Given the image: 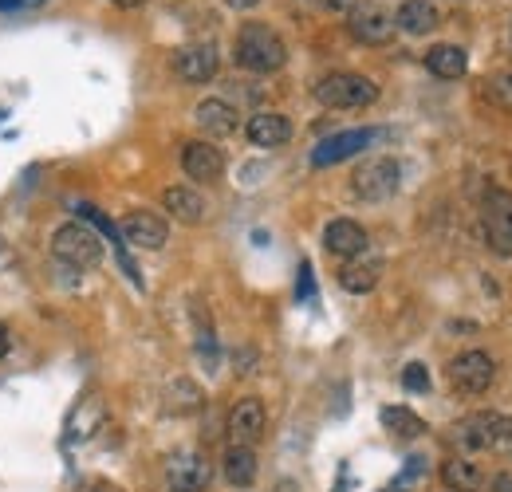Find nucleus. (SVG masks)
Wrapping results in <instances>:
<instances>
[{
  "mask_svg": "<svg viewBox=\"0 0 512 492\" xmlns=\"http://www.w3.org/2000/svg\"><path fill=\"white\" fill-rule=\"evenodd\" d=\"M453 445L465 453H512V418L481 410L453 426Z\"/></svg>",
  "mask_w": 512,
  "mask_h": 492,
  "instance_id": "obj_1",
  "label": "nucleus"
},
{
  "mask_svg": "<svg viewBox=\"0 0 512 492\" xmlns=\"http://www.w3.org/2000/svg\"><path fill=\"white\" fill-rule=\"evenodd\" d=\"M233 56L245 71L256 75H268V71H280L288 63V48L280 40V32H272L268 24H245L237 32V44H233Z\"/></svg>",
  "mask_w": 512,
  "mask_h": 492,
  "instance_id": "obj_2",
  "label": "nucleus"
},
{
  "mask_svg": "<svg viewBox=\"0 0 512 492\" xmlns=\"http://www.w3.org/2000/svg\"><path fill=\"white\" fill-rule=\"evenodd\" d=\"M316 99L331 111H363L379 99V87L359 71H331L316 83Z\"/></svg>",
  "mask_w": 512,
  "mask_h": 492,
  "instance_id": "obj_3",
  "label": "nucleus"
},
{
  "mask_svg": "<svg viewBox=\"0 0 512 492\" xmlns=\"http://www.w3.org/2000/svg\"><path fill=\"white\" fill-rule=\"evenodd\" d=\"M52 256L71 268H95L103 260V241L83 221H67L52 233Z\"/></svg>",
  "mask_w": 512,
  "mask_h": 492,
  "instance_id": "obj_4",
  "label": "nucleus"
},
{
  "mask_svg": "<svg viewBox=\"0 0 512 492\" xmlns=\"http://www.w3.org/2000/svg\"><path fill=\"white\" fill-rule=\"evenodd\" d=\"M481 225L485 241L497 256H512V193L501 185H489L481 197Z\"/></svg>",
  "mask_w": 512,
  "mask_h": 492,
  "instance_id": "obj_5",
  "label": "nucleus"
},
{
  "mask_svg": "<svg viewBox=\"0 0 512 492\" xmlns=\"http://www.w3.org/2000/svg\"><path fill=\"white\" fill-rule=\"evenodd\" d=\"M355 197L359 201H371V205H379V201H390L394 193H398V185H402V166L394 162V158H367L359 170H355Z\"/></svg>",
  "mask_w": 512,
  "mask_h": 492,
  "instance_id": "obj_6",
  "label": "nucleus"
},
{
  "mask_svg": "<svg viewBox=\"0 0 512 492\" xmlns=\"http://www.w3.org/2000/svg\"><path fill=\"white\" fill-rule=\"evenodd\" d=\"M449 386L457 390V394H465V398H477V394H485L489 386H493V378H497V363L485 355V351H461L453 363H449Z\"/></svg>",
  "mask_w": 512,
  "mask_h": 492,
  "instance_id": "obj_7",
  "label": "nucleus"
},
{
  "mask_svg": "<svg viewBox=\"0 0 512 492\" xmlns=\"http://www.w3.org/2000/svg\"><path fill=\"white\" fill-rule=\"evenodd\" d=\"M375 142H379V130H371V126H363V130H339V134L323 138L320 146L312 150V166H316V170L339 166V162L355 158L359 150H367V146H375Z\"/></svg>",
  "mask_w": 512,
  "mask_h": 492,
  "instance_id": "obj_8",
  "label": "nucleus"
},
{
  "mask_svg": "<svg viewBox=\"0 0 512 492\" xmlns=\"http://www.w3.org/2000/svg\"><path fill=\"white\" fill-rule=\"evenodd\" d=\"M209 477H213V469H209V461L197 449H182V453H174L166 461V485H170V492H205Z\"/></svg>",
  "mask_w": 512,
  "mask_h": 492,
  "instance_id": "obj_9",
  "label": "nucleus"
},
{
  "mask_svg": "<svg viewBox=\"0 0 512 492\" xmlns=\"http://www.w3.org/2000/svg\"><path fill=\"white\" fill-rule=\"evenodd\" d=\"M347 28H351V36H355L359 44L383 48V44H390V36H394V16L383 12L379 4H355Z\"/></svg>",
  "mask_w": 512,
  "mask_h": 492,
  "instance_id": "obj_10",
  "label": "nucleus"
},
{
  "mask_svg": "<svg viewBox=\"0 0 512 492\" xmlns=\"http://www.w3.org/2000/svg\"><path fill=\"white\" fill-rule=\"evenodd\" d=\"M119 233H123L127 245L146 248V252H158V248L166 245V237H170V225H166L158 213H150V209H134V213L123 217Z\"/></svg>",
  "mask_w": 512,
  "mask_h": 492,
  "instance_id": "obj_11",
  "label": "nucleus"
},
{
  "mask_svg": "<svg viewBox=\"0 0 512 492\" xmlns=\"http://www.w3.org/2000/svg\"><path fill=\"white\" fill-rule=\"evenodd\" d=\"M264 426H268V414H264L260 398H241L229 410V437H233V445H256L264 437Z\"/></svg>",
  "mask_w": 512,
  "mask_h": 492,
  "instance_id": "obj_12",
  "label": "nucleus"
},
{
  "mask_svg": "<svg viewBox=\"0 0 512 492\" xmlns=\"http://www.w3.org/2000/svg\"><path fill=\"white\" fill-rule=\"evenodd\" d=\"M323 248H327L331 256L355 260V256L367 252V229H363L359 221H351V217H339V221H331V225L323 229Z\"/></svg>",
  "mask_w": 512,
  "mask_h": 492,
  "instance_id": "obj_13",
  "label": "nucleus"
},
{
  "mask_svg": "<svg viewBox=\"0 0 512 492\" xmlns=\"http://www.w3.org/2000/svg\"><path fill=\"white\" fill-rule=\"evenodd\" d=\"M182 170L193 182H217L225 174V154L213 142H186L182 146Z\"/></svg>",
  "mask_w": 512,
  "mask_h": 492,
  "instance_id": "obj_14",
  "label": "nucleus"
},
{
  "mask_svg": "<svg viewBox=\"0 0 512 492\" xmlns=\"http://www.w3.org/2000/svg\"><path fill=\"white\" fill-rule=\"evenodd\" d=\"M217 67H221V56H217L213 44H190V48H182V52L174 56V71H178L186 83H209V79L217 75Z\"/></svg>",
  "mask_w": 512,
  "mask_h": 492,
  "instance_id": "obj_15",
  "label": "nucleus"
},
{
  "mask_svg": "<svg viewBox=\"0 0 512 492\" xmlns=\"http://www.w3.org/2000/svg\"><path fill=\"white\" fill-rule=\"evenodd\" d=\"M438 20H442V12L434 0H402L394 12V28H402L406 36H426L438 28Z\"/></svg>",
  "mask_w": 512,
  "mask_h": 492,
  "instance_id": "obj_16",
  "label": "nucleus"
},
{
  "mask_svg": "<svg viewBox=\"0 0 512 492\" xmlns=\"http://www.w3.org/2000/svg\"><path fill=\"white\" fill-rule=\"evenodd\" d=\"M193 123L201 126L209 138H229L237 130V107L225 99H201L193 111Z\"/></svg>",
  "mask_w": 512,
  "mask_h": 492,
  "instance_id": "obj_17",
  "label": "nucleus"
},
{
  "mask_svg": "<svg viewBox=\"0 0 512 492\" xmlns=\"http://www.w3.org/2000/svg\"><path fill=\"white\" fill-rule=\"evenodd\" d=\"M245 134H249V142H253V146L272 150V146H284V142L292 138V119H288V115H280V111H260V115L249 119Z\"/></svg>",
  "mask_w": 512,
  "mask_h": 492,
  "instance_id": "obj_18",
  "label": "nucleus"
},
{
  "mask_svg": "<svg viewBox=\"0 0 512 492\" xmlns=\"http://www.w3.org/2000/svg\"><path fill=\"white\" fill-rule=\"evenodd\" d=\"M379 276H383V264H379V260L355 256V260H347V264L339 268V288L351 292V296H367V292H375Z\"/></svg>",
  "mask_w": 512,
  "mask_h": 492,
  "instance_id": "obj_19",
  "label": "nucleus"
},
{
  "mask_svg": "<svg viewBox=\"0 0 512 492\" xmlns=\"http://www.w3.org/2000/svg\"><path fill=\"white\" fill-rule=\"evenodd\" d=\"M162 205H166V213H174L182 225H197L201 217H205V197L190 189V185H170L166 193H162Z\"/></svg>",
  "mask_w": 512,
  "mask_h": 492,
  "instance_id": "obj_20",
  "label": "nucleus"
},
{
  "mask_svg": "<svg viewBox=\"0 0 512 492\" xmlns=\"http://www.w3.org/2000/svg\"><path fill=\"white\" fill-rule=\"evenodd\" d=\"M221 473L233 489H249L256 481V453L253 445H229L225 461H221Z\"/></svg>",
  "mask_w": 512,
  "mask_h": 492,
  "instance_id": "obj_21",
  "label": "nucleus"
},
{
  "mask_svg": "<svg viewBox=\"0 0 512 492\" xmlns=\"http://www.w3.org/2000/svg\"><path fill=\"white\" fill-rule=\"evenodd\" d=\"M426 71L438 75V79H461L469 71V56L457 44H438V48L426 52Z\"/></svg>",
  "mask_w": 512,
  "mask_h": 492,
  "instance_id": "obj_22",
  "label": "nucleus"
},
{
  "mask_svg": "<svg viewBox=\"0 0 512 492\" xmlns=\"http://www.w3.org/2000/svg\"><path fill=\"white\" fill-rule=\"evenodd\" d=\"M442 481H446L453 492L485 489V473H481V465L469 461V457H453V461H446V465H442Z\"/></svg>",
  "mask_w": 512,
  "mask_h": 492,
  "instance_id": "obj_23",
  "label": "nucleus"
},
{
  "mask_svg": "<svg viewBox=\"0 0 512 492\" xmlns=\"http://www.w3.org/2000/svg\"><path fill=\"white\" fill-rule=\"evenodd\" d=\"M383 426L386 433H394V437H406V441H414V437H422L426 433V422L414 414V410H406V406H383Z\"/></svg>",
  "mask_w": 512,
  "mask_h": 492,
  "instance_id": "obj_24",
  "label": "nucleus"
},
{
  "mask_svg": "<svg viewBox=\"0 0 512 492\" xmlns=\"http://www.w3.org/2000/svg\"><path fill=\"white\" fill-rule=\"evenodd\" d=\"M201 402H205V394L193 386L190 378H178L170 386V410L174 414H193V410H201Z\"/></svg>",
  "mask_w": 512,
  "mask_h": 492,
  "instance_id": "obj_25",
  "label": "nucleus"
},
{
  "mask_svg": "<svg viewBox=\"0 0 512 492\" xmlns=\"http://www.w3.org/2000/svg\"><path fill=\"white\" fill-rule=\"evenodd\" d=\"M402 386H406L410 394H426V390H430V370L422 367V363H410V367L402 370Z\"/></svg>",
  "mask_w": 512,
  "mask_h": 492,
  "instance_id": "obj_26",
  "label": "nucleus"
},
{
  "mask_svg": "<svg viewBox=\"0 0 512 492\" xmlns=\"http://www.w3.org/2000/svg\"><path fill=\"white\" fill-rule=\"evenodd\" d=\"M489 95L501 103V107H512V71H501L489 79Z\"/></svg>",
  "mask_w": 512,
  "mask_h": 492,
  "instance_id": "obj_27",
  "label": "nucleus"
},
{
  "mask_svg": "<svg viewBox=\"0 0 512 492\" xmlns=\"http://www.w3.org/2000/svg\"><path fill=\"white\" fill-rule=\"evenodd\" d=\"M308 4L320 8V12H331V16H343V12L351 16V8H355L359 0H308Z\"/></svg>",
  "mask_w": 512,
  "mask_h": 492,
  "instance_id": "obj_28",
  "label": "nucleus"
},
{
  "mask_svg": "<svg viewBox=\"0 0 512 492\" xmlns=\"http://www.w3.org/2000/svg\"><path fill=\"white\" fill-rule=\"evenodd\" d=\"M300 296H312V264L300 268Z\"/></svg>",
  "mask_w": 512,
  "mask_h": 492,
  "instance_id": "obj_29",
  "label": "nucleus"
},
{
  "mask_svg": "<svg viewBox=\"0 0 512 492\" xmlns=\"http://www.w3.org/2000/svg\"><path fill=\"white\" fill-rule=\"evenodd\" d=\"M44 0H0V12H12V8H36Z\"/></svg>",
  "mask_w": 512,
  "mask_h": 492,
  "instance_id": "obj_30",
  "label": "nucleus"
},
{
  "mask_svg": "<svg viewBox=\"0 0 512 492\" xmlns=\"http://www.w3.org/2000/svg\"><path fill=\"white\" fill-rule=\"evenodd\" d=\"M8 347H12V339H8V327H4V323H0V359H4V355H8Z\"/></svg>",
  "mask_w": 512,
  "mask_h": 492,
  "instance_id": "obj_31",
  "label": "nucleus"
},
{
  "mask_svg": "<svg viewBox=\"0 0 512 492\" xmlns=\"http://www.w3.org/2000/svg\"><path fill=\"white\" fill-rule=\"evenodd\" d=\"M493 492H512V477H497V481H493Z\"/></svg>",
  "mask_w": 512,
  "mask_h": 492,
  "instance_id": "obj_32",
  "label": "nucleus"
},
{
  "mask_svg": "<svg viewBox=\"0 0 512 492\" xmlns=\"http://www.w3.org/2000/svg\"><path fill=\"white\" fill-rule=\"evenodd\" d=\"M225 4H229V8H256L260 0H225Z\"/></svg>",
  "mask_w": 512,
  "mask_h": 492,
  "instance_id": "obj_33",
  "label": "nucleus"
},
{
  "mask_svg": "<svg viewBox=\"0 0 512 492\" xmlns=\"http://www.w3.org/2000/svg\"><path fill=\"white\" fill-rule=\"evenodd\" d=\"M119 8H138V4H146V0H115Z\"/></svg>",
  "mask_w": 512,
  "mask_h": 492,
  "instance_id": "obj_34",
  "label": "nucleus"
},
{
  "mask_svg": "<svg viewBox=\"0 0 512 492\" xmlns=\"http://www.w3.org/2000/svg\"><path fill=\"white\" fill-rule=\"evenodd\" d=\"M509 457H512V453H509Z\"/></svg>",
  "mask_w": 512,
  "mask_h": 492,
  "instance_id": "obj_35",
  "label": "nucleus"
}]
</instances>
